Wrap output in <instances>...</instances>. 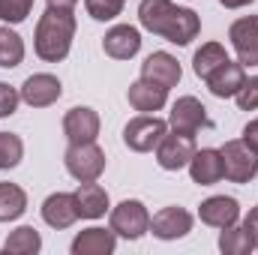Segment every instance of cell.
<instances>
[{
  "mask_svg": "<svg viewBox=\"0 0 258 255\" xmlns=\"http://www.w3.org/2000/svg\"><path fill=\"white\" fill-rule=\"evenodd\" d=\"M138 21L144 30H150V33H156L174 45H189L201 30L198 12L174 6L171 0H141L138 3Z\"/></svg>",
  "mask_w": 258,
  "mask_h": 255,
  "instance_id": "cell-1",
  "label": "cell"
},
{
  "mask_svg": "<svg viewBox=\"0 0 258 255\" xmlns=\"http://www.w3.org/2000/svg\"><path fill=\"white\" fill-rule=\"evenodd\" d=\"M75 39V12L72 9H45V15L36 24L33 48L45 63H60Z\"/></svg>",
  "mask_w": 258,
  "mask_h": 255,
  "instance_id": "cell-2",
  "label": "cell"
},
{
  "mask_svg": "<svg viewBox=\"0 0 258 255\" xmlns=\"http://www.w3.org/2000/svg\"><path fill=\"white\" fill-rule=\"evenodd\" d=\"M66 171L87 183V180H99V174L105 171V150L96 144V141H87V144H69V150L63 153Z\"/></svg>",
  "mask_w": 258,
  "mask_h": 255,
  "instance_id": "cell-3",
  "label": "cell"
},
{
  "mask_svg": "<svg viewBox=\"0 0 258 255\" xmlns=\"http://www.w3.org/2000/svg\"><path fill=\"white\" fill-rule=\"evenodd\" d=\"M111 231L123 240H138L150 231V213L141 201L126 198L111 210Z\"/></svg>",
  "mask_w": 258,
  "mask_h": 255,
  "instance_id": "cell-4",
  "label": "cell"
},
{
  "mask_svg": "<svg viewBox=\"0 0 258 255\" xmlns=\"http://www.w3.org/2000/svg\"><path fill=\"white\" fill-rule=\"evenodd\" d=\"M219 153H222L225 177H228L231 183H249V180L258 174V153L246 147L243 138L225 141V147H222Z\"/></svg>",
  "mask_w": 258,
  "mask_h": 255,
  "instance_id": "cell-5",
  "label": "cell"
},
{
  "mask_svg": "<svg viewBox=\"0 0 258 255\" xmlns=\"http://www.w3.org/2000/svg\"><path fill=\"white\" fill-rule=\"evenodd\" d=\"M195 156V135L189 132H165L162 141L156 144V162L165 171H180L189 165V159Z\"/></svg>",
  "mask_w": 258,
  "mask_h": 255,
  "instance_id": "cell-6",
  "label": "cell"
},
{
  "mask_svg": "<svg viewBox=\"0 0 258 255\" xmlns=\"http://www.w3.org/2000/svg\"><path fill=\"white\" fill-rule=\"evenodd\" d=\"M168 132V123L159 120V117H150V114H141V117H132L123 129V144L135 153H150L156 150V144L162 141V135Z\"/></svg>",
  "mask_w": 258,
  "mask_h": 255,
  "instance_id": "cell-7",
  "label": "cell"
},
{
  "mask_svg": "<svg viewBox=\"0 0 258 255\" xmlns=\"http://www.w3.org/2000/svg\"><path fill=\"white\" fill-rule=\"evenodd\" d=\"M228 39L243 66H258V15L237 18L228 30Z\"/></svg>",
  "mask_w": 258,
  "mask_h": 255,
  "instance_id": "cell-8",
  "label": "cell"
},
{
  "mask_svg": "<svg viewBox=\"0 0 258 255\" xmlns=\"http://www.w3.org/2000/svg\"><path fill=\"white\" fill-rule=\"evenodd\" d=\"M60 96H63V84H60L54 75H48V72H36V75H30V78L21 84V99H24L30 108H48V105H54Z\"/></svg>",
  "mask_w": 258,
  "mask_h": 255,
  "instance_id": "cell-9",
  "label": "cell"
},
{
  "mask_svg": "<svg viewBox=\"0 0 258 255\" xmlns=\"http://www.w3.org/2000/svg\"><path fill=\"white\" fill-rule=\"evenodd\" d=\"M63 135L69 138V144L96 141V135H99V114L93 108H87V105L69 108L63 117Z\"/></svg>",
  "mask_w": 258,
  "mask_h": 255,
  "instance_id": "cell-10",
  "label": "cell"
},
{
  "mask_svg": "<svg viewBox=\"0 0 258 255\" xmlns=\"http://www.w3.org/2000/svg\"><path fill=\"white\" fill-rule=\"evenodd\" d=\"M168 123H171V129H177V132L195 135L198 129L210 126V117H207V108H204L195 96H180V99L171 105Z\"/></svg>",
  "mask_w": 258,
  "mask_h": 255,
  "instance_id": "cell-11",
  "label": "cell"
},
{
  "mask_svg": "<svg viewBox=\"0 0 258 255\" xmlns=\"http://www.w3.org/2000/svg\"><path fill=\"white\" fill-rule=\"evenodd\" d=\"M150 231L159 240H177L186 237L192 231V213L183 207H162L153 219H150Z\"/></svg>",
  "mask_w": 258,
  "mask_h": 255,
  "instance_id": "cell-12",
  "label": "cell"
},
{
  "mask_svg": "<svg viewBox=\"0 0 258 255\" xmlns=\"http://www.w3.org/2000/svg\"><path fill=\"white\" fill-rule=\"evenodd\" d=\"M180 75H183V69L177 63V57H171L168 51H153V54L141 63V78H144V81H153V84H159V87H165V90L177 87Z\"/></svg>",
  "mask_w": 258,
  "mask_h": 255,
  "instance_id": "cell-13",
  "label": "cell"
},
{
  "mask_svg": "<svg viewBox=\"0 0 258 255\" xmlns=\"http://www.w3.org/2000/svg\"><path fill=\"white\" fill-rule=\"evenodd\" d=\"M198 216H201V222L210 225V228H228V225H234V222L240 219V204H237V198H231V195H213V198L201 201Z\"/></svg>",
  "mask_w": 258,
  "mask_h": 255,
  "instance_id": "cell-14",
  "label": "cell"
},
{
  "mask_svg": "<svg viewBox=\"0 0 258 255\" xmlns=\"http://www.w3.org/2000/svg\"><path fill=\"white\" fill-rule=\"evenodd\" d=\"M189 177L198 186H213L225 177V165H222V153L213 150V147H204V150H195V156L189 159Z\"/></svg>",
  "mask_w": 258,
  "mask_h": 255,
  "instance_id": "cell-15",
  "label": "cell"
},
{
  "mask_svg": "<svg viewBox=\"0 0 258 255\" xmlns=\"http://www.w3.org/2000/svg\"><path fill=\"white\" fill-rule=\"evenodd\" d=\"M102 48H105V54L114 57V60H129V57H135L138 48H141V33H138L132 24H114V27L105 33Z\"/></svg>",
  "mask_w": 258,
  "mask_h": 255,
  "instance_id": "cell-16",
  "label": "cell"
},
{
  "mask_svg": "<svg viewBox=\"0 0 258 255\" xmlns=\"http://www.w3.org/2000/svg\"><path fill=\"white\" fill-rule=\"evenodd\" d=\"M42 219L51 225V228H69L75 225L78 219V201H75V192H54L45 198L42 204Z\"/></svg>",
  "mask_w": 258,
  "mask_h": 255,
  "instance_id": "cell-17",
  "label": "cell"
},
{
  "mask_svg": "<svg viewBox=\"0 0 258 255\" xmlns=\"http://www.w3.org/2000/svg\"><path fill=\"white\" fill-rule=\"evenodd\" d=\"M204 81H207L210 93H213V96H219V99L237 96V90H240V87H243V81H246V75H243V63H240V60H237V63L225 60L219 69H213Z\"/></svg>",
  "mask_w": 258,
  "mask_h": 255,
  "instance_id": "cell-18",
  "label": "cell"
},
{
  "mask_svg": "<svg viewBox=\"0 0 258 255\" xmlns=\"http://www.w3.org/2000/svg\"><path fill=\"white\" fill-rule=\"evenodd\" d=\"M126 99H129V105H132L135 111L150 114V111H159V108L168 102V90H165V87H159V84H153V81L138 78L135 84H129Z\"/></svg>",
  "mask_w": 258,
  "mask_h": 255,
  "instance_id": "cell-19",
  "label": "cell"
},
{
  "mask_svg": "<svg viewBox=\"0 0 258 255\" xmlns=\"http://www.w3.org/2000/svg\"><path fill=\"white\" fill-rule=\"evenodd\" d=\"M117 246V234L108 228H87L72 240V255H111Z\"/></svg>",
  "mask_w": 258,
  "mask_h": 255,
  "instance_id": "cell-20",
  "label": "cell"
},
{
  "mask_svg": "<svg viewBox=\"0 0 258 255\" xmlns=\"http://www.w3.org/2000/svg\"><path fill=\"white\" fill-rule=\"evenodd\" d=\"M75 201H78V216L81 219H99L108 210V192L102 189L96 180H87L75 189Z\"/></svg>",
  "mask_w": 258,
  "mask_h": 255,
  "instance_id": "cell-21",
  "label": "cell"
},
{
  "mask_svg": "<svg viewBox=\"0 0 258 255\" xmlns=\"http://www.w3.org/2000/svg\"><path fill=\"white\" fill-rule=\"evenodd\" d=\"M39 249H42V237H39V231L33 225L15 228L3 243V252H12V255H36Z\"/></svg>",
  "mask_w": 258,
  "mask_h": 255,
  "instance_id": "cell-22",
  "label": "cell"
},
{
  "mask_svg": "<svg viewBox=\"0 0 258 255\" xmlns=\"http://www.w3.org/2000/svg\"><path fill=\"white\" fill-rule=\"evenodd\" d=\"M27 210V192L18 183H0V222H12Z\"/></svg>",
  "mask_w": 258,
  "mask_h": 255,
  "instance_id": "cell-23",
  "label": "cell"
},
{
  "mask_svg": "<svg viewBox=\"0 0 258 255\" xmlns=\"http://www.w3.org/2000/svg\"><path fill=\"white\" fill-rule=\"evenodd\" d=\"M228 60V54H225V48L219 45V42H204L198 51H195L192 57V69L198 78H207L213 69H219V66Z\"/></svg>",
  "mask_w": 258,
  "mask_h": 255,
  "instance_id": "cell-24",
  "label": "cell"
},
{
  "mask_svg": "<svg viewBox=\"0 0 258 255\" xmlns=\"http://www.w3.org/2000/svg\"><path fill=\"white\" fill-rule=\"evenodd\" d=\"M219 249H222V255H246L255 249V243L243 225H228L219 234Z\"/></svg>",
  "mask_w": 258,
  "mask_h": 255,
  "instance_id": "cell-25",
  "label": "cell"
},
{
  "mask_svg": "<svg viewBox=\"0 0 258 255\" xmlns=\"http://www.w3.org/2000/svg\"><path fill=\"white\" fill-rule=\"evenodd\" d=\"M24 60V42L15 30L0 27V69H15Z\"/></svg>",
  "mask_w": 258,
  "mask_h": 255,
  "instance_id": "cell-26",
  "label": "cell"
},
{
  "mask_svg": "<svg viewBox=\"0 0 258 255\" xmlns=\"http://www.w3.org/2000/svg\"><path fill=\"white\" fill-rule=\"evenodd\" d=\"M21 156H24V144H21V138L12 135V132H0V171L15 168V165L21 162Z\"/></svg>",
  "mask_w": 258,
  "mask_h": 255,
  "instance_id": "cell-27",
  "label": "cell"
},
{
  "mask_svg": "<svg viewBox=\"0 0 258 255\" xmlns=\"http://www.w3.org/2000/svg\"><path fill=\"white\" fill-rule=\"evenodd\" d=\"M123 6H126V0H84L87 15L96 18V21H111V18H117V15L123 12Z\"/></svg>",
  "mask_w": 258,
  "mask_h": 255,
  "instance_id": "cell-28",
  "label": "cell"
},
{
  "mask_svg": "<svg viewBox=\"0 0 258 255\" xmlns=\"http://www.w3.org/2000/svg\"><path fill=\"white\" fill-rule=\"evenodd\" d=\"M33 9V0H0V21L21 24Z\"/></svg>",
  "mask_w": 258,
  "mask_h": 255,
  "instance_id": "cell-29",
  "label": "cell"
},
{
  "mask_svg": "<svg viewBox=\"0 0 258 255\" xmlns=\"http://www.w3.org/2000/svg\"><path fill=\"white\" fill-rule=\"evenodd\" d=\"M237 105H240V111H255L258 108V75L252 78H246L243 81V87L237 90Z\"/></svg>",
  "mask_w": 258,
  "mask_h": 255,
  "instance_id": "cell-30",
  "label": "cell"
},
{
  "mask_svg": "<svg viewBox=\"0 0 258 255\" xmlns=\"http://www.w3.org/2000/svg\"><path fill=\"white\" fill-rule=\"evenodd\" d=\"M18 102H21V93L15 87H9L6 81H0V117H12Z\"/></svg>",
  "mask_w": 258,
  "mask_h": 255,
  "instance_id": "cell-31",
  "label": "cell"
},
{
  "mask_svg": "<svg viewBox=\"0 0 258 255\" xmlns=\"http://www.w3.org/2000/svg\"><path fill=\"white\" fill-rule=\"evenodd\" d=\"M243 141H246V147H249V150H255V153H258V117H255V120H249V123L243 126Z\"/></svg>",
  "mask_w": 258,
  "mask_h": 255,
  "instance_id": "cell-32",
  "label": "cell"
},
{
  "mask_svg": "<svg viewBox=\"0 0 258 255\" xmlns=\"http://www.w3.org/2000/svg\"><path fill=\"white\" fill-rule=\"evenodd\" d=\"M243 228L249 231V237H252V243H255V249H258V207L249 210V216L243 219Z\"/></svg>",
  "mask_w": 258,
  "mask_h": 255,
  "instance_id": "cell-33",
  "label": "cell"
},
{
  "mask_svg": "<svg viewBox=\"0 0 258 255\" xmlns=\"http://www.w3.org/2000/svg\"><path fill=\"white\" fill-rule=\"evenodd\" d=\"M75 3H78V0H48L51 9H75Z\"/></svg>",
  "mask_w": 258,
  "mask_h": 255,
  "instance_id": "cell-34",
  "label": "cell"
},
{
  "mask_svg": "<svg viewBox=\"0 0 258 255\" xmlns=\"http://www.w3.org/2000/svg\"><path fill=\"white\" fill-rule=\"evenodd\" d=\"M225 9H243V6H249L252 0H219Z\"/></svg>",
  "mask_w": 258,
  "mask_h": 255,
  "instance_id": "cell-35",
  "label": "cell"
}]
</instances>
